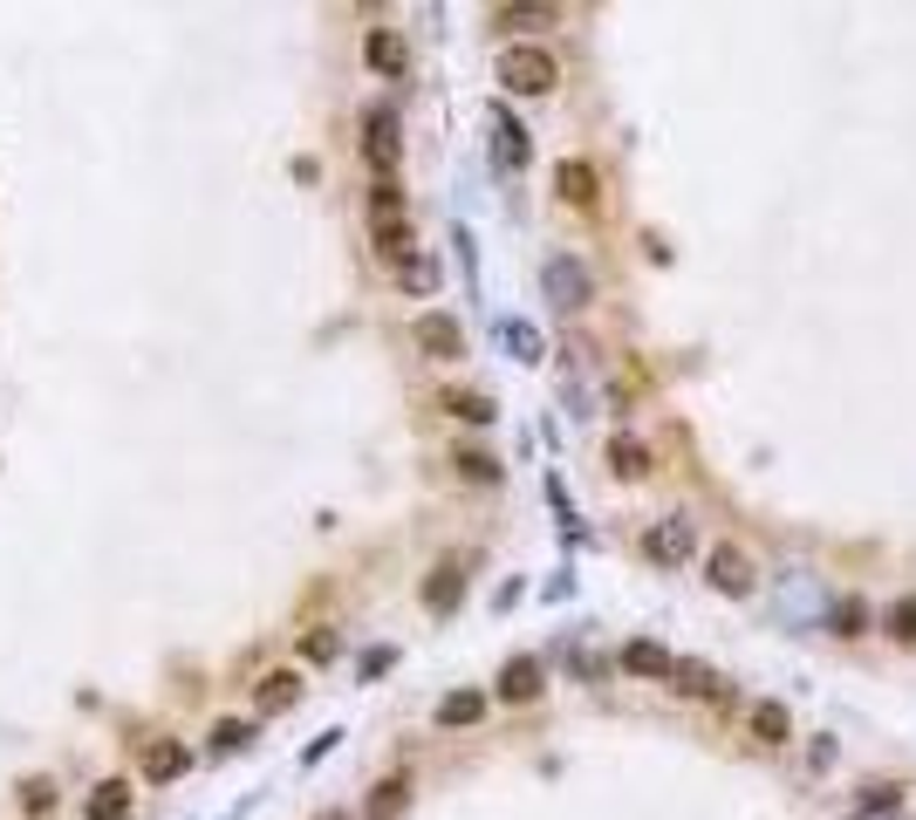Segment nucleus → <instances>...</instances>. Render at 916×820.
<instances>
[{
  "instance_id": "1",
  "label": "nucleus",
  "mask_w": 916,
  "mask_h": 820,
  "mask_svg": "<svg viewBox=\"0 0 916 820\" xmlns=\"http://www.w3.org/2000/svg\"><path fill=\"white\" fill-rule=\"evenodd\" d=\"M499 83L514 89V96H547L554 83H562V62L547 56V48H527V41H514L499 56Z\"/></svg>"
},
{
  "instance_id": "2",
  "label": "nucleus",
  "mask_w": 916,
  "mask_h": 820,
  "mask_svg": "<svg viewBox=\"0 0 916 820\" xmlns=\"http://www.w3.org/2000/svg\"><path fill=\"white\" fill-rule=\"evenodd\" d=\"M363 158L376 178H390L397 158H403V137H397V110H370L363 117Z\"/></svg>"
},
{
  "instance_id": "3",
  "label": "nucleus",
  "mask_w": 916,
  "mask_h": 820,
  "mask_svg": "<svg viewBox=\"0 0 916 820\" xmlns=\"http://www.w3.org/2000/svg\"><path fill=\"white\" fill-rule=\"evenodd\" d=\"M698 547V533H691V520L684 512H671V520H656V527H643V554L656 560V568H677L684 554Z\"/></svg>"
},
{
  "instance_id": "4",
  "label": "nucleus",
  "mask_w": 916,
  "mask_h": 820,
  "mask_svg": "<svg viewBox=\"0 0 916 820\" xmlns=\"http://www.w3.org/2000/svg\"><path fill=\"white\" fill-rule=\"evenodd\" d=\"M411 342L431 355V363H458V355H466V328H458L451 315H418L411 322Z\"/></svg>"
},
{
  "instance_id": "5",
  "label": "nucleus",
  "mask_w": 916,
  "mask_h": 820,
  "mask_svg": "<svg viewBox=\"0 0 916 820\" xmlns=\"http://www.w3.org/2000/svg\"><path fill=\"white\" fill-rule=\"evenodd\" d=\"M704 568H711V588H719V595H752V560L739 547H711Z\"/></svg>"
},
{
  "instance_id": "6",
  "label": "nucleus",
  "mask_w": 916,
  "mask_h": 820,
  "mask_svg": "<svg viewBox=\"0 0 916 820\" xmlns=\"http://www.w3.org/2000/svg\"><path fill=\"white\" fill-rule=\"evenodd\" d=\"M499 698H506V704H533V698H541V663H533V656H514V663L499 671Z\"/></svg>"
},
{
  "instance_id": "7",
  "label": "nucleus",
  "mask_w": 916,
  "mask_h": 820,
  "mask_svg": "<svg viewBox=\"0 0 916 820\" xmlns=\"http://www.w3.org/2000/svg\"><path fill=\"white\" fill-rule=\"evenodd\" d=\"M623 671H636V677H677V656L664 650V643H623Z\"/></svg>"
},
{
  "instance_id": "8",
  "label": "nucleus",
  "mask_w": 916,
  "mask_h": 820,
  "mask_svg": "<svg viewBox=\"0 0 916 820\" xmlns=\"http://www.w3.org/2000/svg\"><path fill=\"white\" fill-rule=\"evenodd\" d=\"M403 800H411V780H403V773L376 780V786H370V807H363V820H397V813H403Z\"/></svg>"
},
{
  "instance_id": "9",
  "label": "nucleus",
  "mask_w": 916,
  "mask_h": 820,
  "mask_svg": "<svg viewBox=\"0 0 916 820\" xmlns=\"http://www.w3.org/2000/svg\"><path fill=\"white\" fill-rule=\"evenodd\" d=\"M752 738H759V746H786V738H794V718H786V704L759 698V704H752Z\"/></svg>"
},
{
  "instance_id": "10",
  "label": "nucleus",
  "mask_w": 916,
  "mask_h": 820,
  "mask_svg": "<svg viewBox=\"0 0 916 820\" xmlns=\"http://www.w3.org/2000/svg\"><path fill=\"white\" fill-rule=\"evenodd\" d=\"M301 698V677L294 671H267L261 684H253V704H261V711H288Z\"/></svg>"
},
{
  "instance_id": "11",
  "label": "nucleus",
  "mask_w": 916,
  "mask_h": 820,
  "mask_svg": "<svg viewBox=\"0 0 916 820\" xmlns=\"http://www.w3.org/2000/svg\"><path fill=\"white\" fill-rule=\"evenodd\" d=\"M376 253H384L390 267H403L418 253V240H411V219H376Z\"/></svg>"
},
{
  "instance_id": "12",
  "label": "nucleus",
  "mask_w": 916,
  "mask_h": 820,
  "mask_svg": "<svg viewBox=\"0 0 916 820\" xmlns=\"http://www.w3.org/2000/svg\"><path fill=\"white\" fill-rule=\"evenodd\" d=\"M547 288L562 294V308H581V301H589V274H581L575 261H554L547 267Z\"/></svg>"
},
{
  "instance_id": "13",
  "label": "nucleus",
  "mask_w": 916,
  "mask_h": 820,
  "mask_svg": "<svg viewBox=\"0 0 916 820\" xmlns=\"http://www.w3.org/2000/svg\"><path fill=\"white\" fill-rule=\"evenodd\" d=\"M363 56H370V69H384V75H403V41H397L390 28H370Z\"/></svg>"
},
{
  "instance_id": "14",
  "label": "nucleus",
  "mask_w": 916,
  "mask_h": 820,
  "mask_svg": "<svg viewBox=\"0 0 916 820\" xmlns=\"http://www.w3.org/2000/svg\"><path fill=\"white\" fill-rule=\"evenodd\" d=\"M123 813H131V786L123 780H104L89 793V820H123Z\"/></svg>"
},
{
  "instance_id": "15",
  "label": "nucleus",
  "mask_w": 916,
  "mask_h": 820,
  "mask_svg": "<svg viewBox=\"0 0 916 820\" xmlns=\"http://www.w3.org/2000/svg\"><path fill=\"white\" fill-rule=\"evenodd\" d=\"M458 588H466V575H458V560H445V568H431V581H424V608H451V602H458Z\"/></svg>"
},
{
  "instance_id": "16",
  "label": "nucleus",
  "mask_w": 916,
  "mask_h": 820,
  "mask_svg": "<svg viewBox=\"0 0 916 820\" xmlns=\"http://www.w3.org/2000/svg\"><path fill=\"white\" fill-rule=\"evenodd\" d=\"M554 185H562L568 205H595V171L589 165H562V171H554Z\"/></svg>"
},
{
  "instance_id": "17",
  "label": "nucleus",
  "mask_w": 916,
  "mask_h": 820,
  "mask_svg": "<svg viewBox=\"0 0 916 820\" xmlns=\"http://www.w3.org/2000/svg\"><path fill=\"white\" fill-rule=\"evenodd\" d=\"M479 711H486V698H479V690H451V698L438 704V725H472Z\"/></svg>"
},
{
  "instance_id": "18",
  "label": "nucleus",
  "mask_w": 916,
  "mask_h": 820,
  "mask_svg": "<svg viewBox=\"0 0 916 820\" xmlns=\"http://www.w3.org/2000/svg\"><path fill=\"white\" fill-rule=\"evenodd\" d=\"M144 773L150 780H178V773H185V746H171V738H165V746H150L144 752Z\"/></svg>"
},
{
  "instance_id": "19",
  "label": "nucleus",
  "mask_w": 916,
  "mask_h": 820,
  "mask_svg": "<svg viewBox=\"0 0 916 820\" xmlns=\"http://www.w3.org/2000/svg\"><path fill=\"white\" fill-rule=\"evenodd\" d=\"M445 410H451V418H466V424H493V397H479V390H451Z\"/></svg>"
},
{
  "instance_id": "20",
  "label": "nucleus",
  "mask_w": 916,
  "mask_h": 820,
  "mask_svg": "<svg viewBox=\"0 0 916 820\" xmlns=\"http://www.w3.org/2000/svg\"><path fill=\"white\" fill-rule=\"evenodd\" d=\"M608 466H616L623 479H643L650 472V451L636 445V438H616V445H608Z\"/></svg>"
},
{
  "instance_id": "21",
  "label": "nucleus",
  "mask_w": 916,
  "mask_h": 820,
  "mask_svg": "<svg viewBox=\"0 0 916 820\" xmlns=\"http://www.w3.org/2000/svg\"><path fill=\"white\" fill-rule=\"evenodd\" d=\"M370 219H403V192H397V178H376V185H370Z\"/></svg>"
},
{
  "instance_id": "22",
  "label": "nucleus",
  "mask_w": 916,
  "mask_h": 820,
  "mask_svg": "<svg viewBox=\"0 0 916 820\" xmlns=\"http://www.w3.org/2000/svg\"><path fill=\"white\" fill-rule=\"evenodd\" d=\"M397 274H403V288H411V294H431V288H438V261H424V253H411Z\"/></svg>"
},
{
  "instance_id": "23",
  "label": "nucleus",
  "mask_w": 916,
  "mask_h": 820,
  "mask_svg": "<svg viewBox=\"0 0 916 820\" xmlns=\"http://www.w3.org/2000/svg\"><path fill=\"white\" fill-rule=\"evenodd\" d=\"M499 165L506 171L527 165V131H520V123H506V117H499Z\"/></svg>"
},
{
  "instance_id": "24",
  "label": "nucleus",
  "mask_w": 916,
  "mask_h": 820,
  "mask_svg": "<svg viewBox=\"0 0 916 820\" xmlns=\"http://www.w3.org/2000/svg\"><path fill=\"white\" fill-rule=\"evenodd\" d=\"M541 21H554V8H499V14H493V28L514 35V28H541Z\"/></svg>"
},
{
  "instance_id": "25",
  "label": "nucleus",
  "mask_w": 916,
  "mask_h": 820,
  "mask_svg": "<svg viewBox=\"0 0 916 820\" xmlns=\"http://www.w3.org/2000/svg\"><path fill=\"white\" fill-rule=\"evenodd\" d=\"M458 472H466L472 485H493V479H499V466H493L486 451H458Z\"/></svg>"
},
{
  "instance_id": "26",
  "label": "nucleus",
  "mask_w": 916,
  "mask_h": 820,
  "mask_svg": "<svg viewBox=\"0 0 916 820\" xmlns=\"http://www.w3.org/2000/svg\"><path fill=\"white\" fill-rule=\"evenodd\" d=\"M21 807H28V813L41 820L48 807H56V780H28V786H21Z\"/></svg>"
},
{
  "instance_id": "27",
  "label": "nucleus",
  "mask_w": 916,
  "mask_h": 820,
  "mask_svg": "<svg viewBox=\"0 0 916 820\" xmlns=\"http://www.w3.org/2000/svg\"><path fill=\"white\" fill-rule=\"evenodd\" d=\"M861 615H869V608H861V602L848 595L842 608H834V629H842V636H861Z\"/></svg>"
},
{
  "instance_id": "28",
  "label": "nucleus",
  "mask_w": 916,
  "mask_h": 820,
  "mask_svg": "<svg viewBox=\"0 0 916 820\" xmlns=\"http://www.w3.org/2000/svg\"><path fill=\"white\" fill-rule=\"evenodd\" d=\"M889 629H896L903 643H916V602H896V615H889Z\"/></svg>"
},
{
  "instance_id": "29",
  "label": "nucleus",
  "mask_w": 916,
  "mask_h": 820,
  "mask_svg": "<svg viewBox=\"0 0 916 820\" xmlns=\"http://www.w3.org/2000/svg\"><path fill=\"white\" fill-rule=\"evenodd\" d=\"M301 650H309V656L322 663V656H336L342 643H336V629H315V636H309V643H301Z\"/></svg>"
},
{
  "instance_id": "30",
  "label": "nucleus",
  "mask_w": 916,
  "mask_h": 820,
  "mask_svg": "<svg viewBox=\"0 0 916 820\" xmlns=\"http://www.w3.org/2000/svg\"><path fill=\"white\" fill-rule=\"evenodd\" d=\"M213 746H219V752H233V746H246V725H233V718H226V725L213 732Z\"/></svg>"
}]
</instances>
